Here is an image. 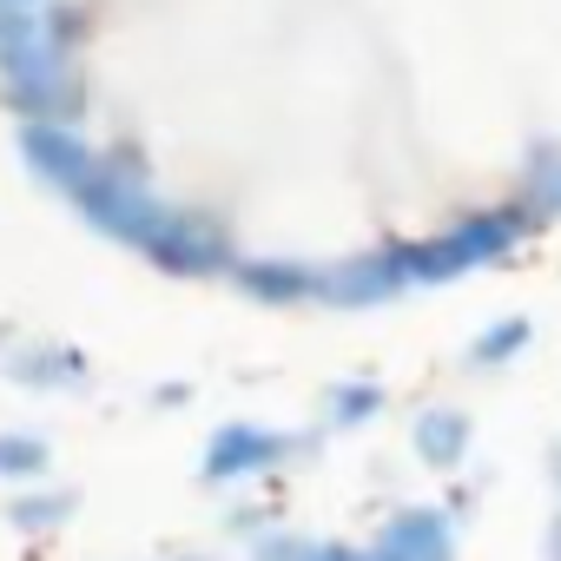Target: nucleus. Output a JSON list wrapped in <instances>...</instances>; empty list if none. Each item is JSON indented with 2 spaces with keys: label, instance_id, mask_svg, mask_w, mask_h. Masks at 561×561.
Listing matches in <instances>:
<instances>
[{
  "label": "nucleus",
  "instance_id": "nucleus-1",
  "mask_svg": "<svg viewBox=\"0 0 561 561\" xmlns=\"http://www.w3.org/2000/svg\"><path fill=\"white\" fill-rule=\"evenodd\" d=\"M159 561H449V554L443 541L364 535V541H231V548H185Z\"/></svg>",
  "mask_w": 561,
  "mask_h": 561
}]
</instances>
